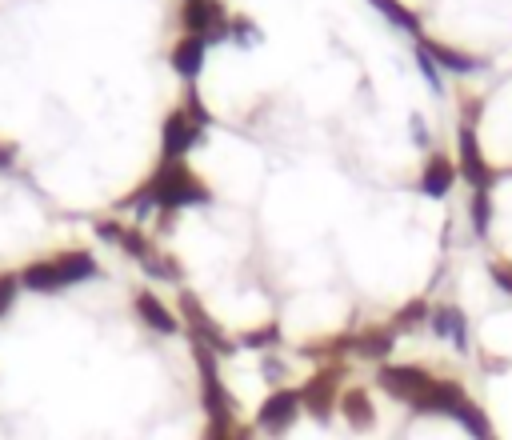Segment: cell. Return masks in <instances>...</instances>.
<instances>
[{
    "mask_svg": "<svg viewBox=\"0 0 512 440\" xmlns=\"http://www.w3.org/2000/svg\"><path fill=\"white\" fill-rule=\"evenodd\" d=\"M416 60H420V68H424V76H428V84H432V88H440V68L432 64V56H428L424 48H416Z\"/></svg>",
    "mask_w": 512,
    "mask_h": 440,
    "instance_id": "cell-19",
    "label": "cell"
},
{
    "mask_svg": "<svg viewBox=\"0 0 512 440\" xmlns=\"http://www.w3.org/2000/svg\"><path fill=\"white\" fill-rule=\"evenodd\" d=\"M296 412H300V392H296V388H276V392L260 404L256 424L268 428V432H284V428L296 420Z\"/></svg>",
    "mask_w": 512,
    "mask_h": 440,
    "instance_id": "cell-7",
    "label": "cell"
},
{
    "mask_svg": "<svg viewBox=\"0 0 512 440\" xmlns=\"http://www.w3.org/2000/svg\"><path fill=\"white\" fill-rule=\"evenodd\" d=\"M420 320H428V304H424V300H412V304H404V308L396 312L392 328H412V324H420Z\"/></svg>",
    "mask_w": 512,
    "mask_h": 440,
    "instance_id": "cell-16",
    "label": "cell"
},
{
    "mask_svg": "<svg viewBox=\"0 0 512 440\" xmlns=\"http://www.w3.org/2000/svg\"><path fill=\"white\" fill-rule=\"evenodd\" d=\"M340 376H344V364H328V368H320V372L300 388V408H308L312 416H328V412H332V396H336Z\"/></svg>",
    "mask_w": 512,
    "mask_h": 440,
    "instance_id": "cell-4",
    "label": "cell"
},
{
    "mask_svg": "<svg viewBox=\"0 0 512 440\" xmlns=\"http://www.w3.org/2000/svg\"><path fill=\"white\" fill-rule=\"evenodd\" d=\"M376 380H380V388H388L396 400H408V404L432 384V376L420 364H380Z\"/></svg>",
    "mask_w": 512,
    "mask_h": 440,
    "instance_id": "cell-3",
    "label": "cell"
},
{
    "mask_svg": "<svg viewBox=\"0 0 512 440\" xmlns=\"http://www.w3.org/2000/svg\"><path fill=\"white\" fill-rule=\"evenodd\" d=\"M432 328H436V336H452L460 348H464V340H468L464 312H460V308H452V304H444V308H436V312H432Z\"/></svg>",
    "mask_w": 512,
    "mask_h": 440,
    "instance_id": "cell-12",
    "label": "cell"
},
{
    "mask_svg": "<svg viewBox=\"0 0 512 440\" xmlns=\"http://www.w3.org/2000/svg\"><path fill=\"white\" fill-rule=\"evenodd\" d=\"M392 336H396V328H364V332H356L352 336V352H360V356H372V360H384V352L392 348Z\"/></svg>",
    "mask_w": 512,
    "mask_h": 440,
    "instance_id": "cell-11",
    "label": "cell"
},
{
    "mask_svg": "<svg viewBox=\"0 0 512 440\" xmlns=\"http://www.w3.org/2000/svg\"><path fill=\"white\" fill-rule=\"evenodd\" d=\"M420 48L432 56L436 68H448V72H456V76H468V72L480 68V56H468V52H460V48H452V44H440V40H424V36H420Z\"/></svg>",
    "mask_w": 512,
    "mask_h": 440,
    "instance_id": "cell-9",
    "label": "cell"
},
{
    "mask_svg": "<svg viewBox=\"0 0 512 440\" xmlns=\"http://www.w3.org/2000/svg\"><path fill=\"white\" fill-rule=\"evenodd\" d=\"M204 56H208V44L200 36H188V32H180V40L168 48V64L184 84H196V76L204 68Z\"/></svg>",
    "mask_w": 512,
    "mask_h": 440,
    "instance_id": "cell-6",
    "label": "cell"
},
{
    "mask_svg": "<svg viewBox=\"0 0 512 440\" xmlns=\"http://www.w3.org/2000/svg\"><path fill=\"white\" fill-rule=\"evenodd\" d=\"M456 148H460V156H456V172L472 184V192H476V188H492L496 168H492V164L484 160V152H480L476 124H460V140H456Z\"/></svg>",
    "mask_w": 512,
    "mask_h": 440,
    "instance_id": "cell-1",
    "label": "cell"
},
{
    "mask_svg": "<svg viewBox=\"0 0 512 440\" xmlns=\"http://www.w3.org/2000/svg\"><path fill=\"white\" fill-rule=\"evenodd\" d=\"M488 272H492V280H496L504 292H512V264H508V260H496Z\"/></svg>",
    "mask_w": 512,
    "mask_h": 440,
    "instance_id": "cell-18",
    "label": "cell"
},
{
    "mask_svg": "<svg viewBox=\"0 0 512 440\" xmlns=\"http://www.w3.org/2000/svg\"><path fill=\"white\" fill-rule=\"evenodd\" d=\"M456 160H448L444 152H436V156H428V164H424V172H420V192L424 196H432V200H444L448 192H452V184H456Z\"/></svg>",
    "mask_w": 512,
    "mask_h": 440,
    "instance_id": "cell-8",
    "label": "cell"
},
{
    "mask_svg": "<svg viewBox=\"0 0 512 440\" xmlns=\"http://www.w3.org/2000/svg\"><path fill=\"white\" fill-rule=\"evenodd\" d=\"M276 340H280L276 324H264V328H252V332H244V344H248V348H268V344H276Z\"/></svg>",
    "mask_w": 512,
    "mask_h": 440,
    "instance_id": "cell-17",
    "label": "cell"
},
{
    "mask_svg": "<svg viewBox=\"0 0 512 440\" xmlns=\"http://www.w3.org/2000/svg\"><path fill=\"white\" fill-rule=\"evenodd\" d=\"M340 408H344V416H348L352 428H372V420H376L372 396H368L364 388H348V392H340Z\"/></svg>",
    "mask_w": 512,
    "mask_h": 440,
    "instance_id": "cell-10",
    "label": "cell"
},
{
    "mask_svg": "<svg viewBox=\"0 0 512 440\" xmlns=\"http://www.w3.org/2000/svg\"><path fill=\"white\" fill-rule=\"evenodd\" d=\"M132 312H136V320L148 328V332H160V336H172L176 328H180V320L172 316V308L152 292V288H140L136 296H132Z\"/></svg>",
    "mask_w": 512,
    "mask_h": 440,
    "instance_id": "cell-5",
    "label": "cell"
},
{
    "mask_svg": "<svg viewBox=\"0 0 512 440\" xmlns=\"http://www.w3.org/2000/svg\"><path fill=\"white\" fill-rule=\"evenodd\" d=\"M200 144V128L188 120L184 108H172L160 128V160H184Z\"/></svg>",
    "mask_w": 512,
    "mask_h": 440,
    "instance_id": "cell-2",
    "label": "cell"
},
{
    "mask_svg": "<svg viewBox=\"0 0 512 440\" xmlns=\"http://www.w3.org/2000/svg\"><path fill=\"white\" fill-rule=\"evenodd\" d=\"M412 140L424 148L428 144V124H424V116H412Z\"/></svg>",
    "mask_w": 512,
    "mask_h": 440,
    "instance_id": "cell-20",
    "label": "cell"
},
{
    "mask_svg": "<svg viewBox=\"0 0 512 440\" xmlns=\"http://www.w3.org/2000/svg\"><path fill=\"white\" fill-rule=\"evenodd\" d=\"M228 36H232L240 48H252V44L260 40V28H252V20H248V16H236V20L228 24Z\"/></svg>",
    "mask_w": 512,
    "mask_h": 440,
    "instance_id": "cell-15",
    "label": "cell"
},
{
    "mask_svg": "<svg viewBox=\"0 0 512 440\" xmlns=\"http://www.w3.org/2000/svg\"><path fill=\"white\" fill-rule=\"evenodd\" d=\"M372 8H376V12H384V20H392L396 28L412 32V36L420 40V16H416L412 8H404L400 0H372Z\"/></svg>",
    "mask_w": 512,
    "mask_h": 440,
    "instance_id": "cell-13",
    "label": "cell"
},
{
    "mask_svg": "<svg viewBox=\"0 0 512 440\" xmlns=\"http://www.w3.org/2000/svg\"><path fill=\"white\" fill-rule=\"evenodd\" d=\"M468 220H472L476 236H488V228H492V196H488V188H476V192H472V200H468Z\"/></svg>",
    "mask_w": 512,
    "mask_h": 440,
    "instance_id": "cell-14",
    "label": "cell"
}]
</instances>
